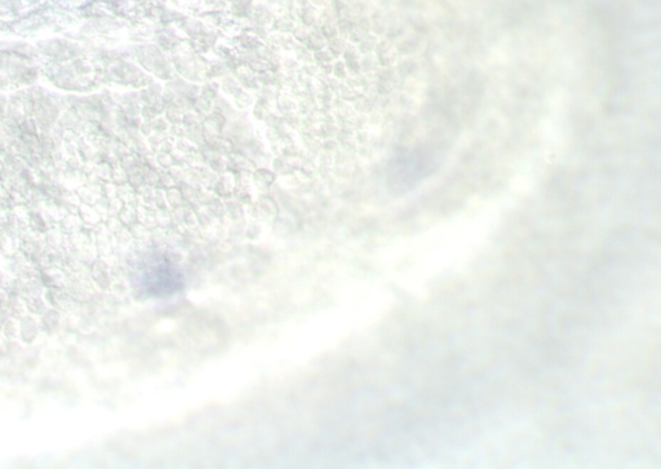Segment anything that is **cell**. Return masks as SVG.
<instances>
[{"label":"cell","instance_id":"obj_1","mask_svg":"<svg viewBox=\"0 0 661 469\" xmlns=\"http://www.w3.org/2000/svg\"><path fill=\"white\" fill-rule=\"evenodd\" d=\"M144 286L153 298H170L184 290V272L170 260L155 261L144 272Z\"/></svg>","mask_w":661,"mask_h":469}]
</instances>
